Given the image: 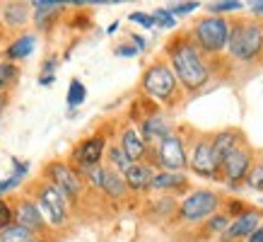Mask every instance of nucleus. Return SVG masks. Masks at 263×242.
I'll list each match as a JSON object with an SVG mask.
<instances>
[{
  "label": "nucleus",
  "instance_id": "f257e3e1",
  "mask_svg": "<svg viewBox=\"0 0 263 242\" xmlns=\"http://www.w3.org/2000/svg\"><path fill=\"white\" fill-rule=\"evenodd\" d=\"M169 58H172V68H174L176 80L181 82L183 88L198 90L208 82V68L200 58L198 48L189 44V41H176L174 46L169 48Z\"/></svg>",
  "mask_w": 263,
  "mask_h": 242
},
{
  "label": "nucleus",
  "instance_id": "f03ea898",
  "mask_svg": "<svg viewBox=\"0 0 263 242\" xmlns=\"http://www.w3.org/2000/svg\"><path fill=\"white\" fill-rule=\"evenodd\" d=\"M230 54L237 61H254L263 51V24L244 20L237 22L230 32Z\"/></svg>",
  "mask_w": 263,
  "mask_h": 242
},
{
  "label": "nucleus",
  "instance_id": "7ed1b4c3",
  "mask_svg": "<svg viewBox=\"0 0 263 242\" xmlns=\"http://www.w3.org/2000/svg\"><path fill=\"white\" fill-rule=\"evenodd\" d=\"M230 32H232V27L224 17L210 15L196 24V41L200 44L203 51L217 54V51H222L230 44Z\"/></svg>",
  "mask_w": 263,
  "mask_h": 242
},
{
  "label": "nucleus",
  "instance_id": "20e7f679",
  "mask_svg": "<svg viewBox=\"0 0 263 242\" xmlns=\"http://www.w3.org/2000/svg\"><path fill=\"white\" fill-rule=\"evenodd\" d=\"M143 88H145V92L152 95L155 99H169L176 88V75L169 71L164 63H157L145 71Z\"/></svg>",
  "mask_w": 263,
  "mask_h": 242
},
{
  "label": "nucleus",
  "instance_id": "39448f33",
  "mask_svg": "<svg viewBox=\"0 0 263 242\" xmlns=\"http://www.w3.org/2000/svg\"><path fill=\"white\" fill-rule=\"evenodd\" d=\"M217 203H220V199H217V194L208 192V189H200V192H193L189 194L186 199L181 201V218L183 220H200V218H208L213 211L217 209Z\"/></svg>",
  "mask_w": 263,
  "mask_h": 242
},
{
  "label": "nucleus",
  "instance_id": "423d86ee",
  "mask_svg": "<svg viewBox=\"0 0 263 242\" xmlns=\"http://www.w3.org/2000/svg\"><path fill=\"white\" fill-rule=\"evenodd\" d=\"M157 160L167 172H181L186 167V153H183V143L179 136H167L157 145Z\"/></svg>",
  "mask_w": 263,
  "mask_h": 242
},
{
  "label": "nucleus",
  "instance_id": "0eeeda50",
  "mask_svg": "<svg viewBox=\"0 0 263 242\" xmlns=\"http://www.w3.org/2000/svg\"><path fill=\"white\" fill-rule=\"evenodd\" d=\"M41 211L53 226L65 223V194L58 186L48 184L41 189Z\"/></svg>",
  "mask_w": 263,
  "mask_h": 242
},
{
  "label": "nucleus",
  "instance_id": "6e6552de",
  "mask_svg": "<svg viewBox=\"0 0 263 242\" xmlns=\"http://www.w3.org/2000/svg\"><path fill=\"white\" fill-rule=\"evenodd\" d=\"M48 177H51L53 186H58L65 196H78L80 194V177L68 165H63V162L48 165Z\"/></svg>",
  "mask_w": 263,
  "mask_h": 242
},
{
  "label": "nucleus",
  "instance_id": "1a4fd4ad",
  "mask_svg": "<svg viewBox=\"0 0 263 242\" xmlns=\"http://www.w3.org/2000/svg\"><path fill=\"white\" fill-rule=\"evenodd\" d=\"M191 167L196 175H200V177H213V175H215L217 165H215V158H213V143L200 141V143L193 148Z\"/></svg>",
  "mask_w": 263,
  "mask_h": 242
},
{
  "label": "nucleus",
  "instance_id": "9d476101",
  "mask_svg": "<svg viewBox=\"0 0 263 242\" xmlns=\"http://www.w3.org/2000/svg\"><path fill=\"white\" fill-rule=\"evenodd\" d=\"M261 228V216L256 211L241 213L239 218H234V223H230V228L224 230V240H237V237H249L251 233H256Z\"/></svg>",
  "mask_w": 263,
  "mask_h": 242
},
{
  "label": "nucleus",
  "instance_id": "9b49d317",
  "mask_svg": "<svg viewBox=\"0 0 263 242\" xmlns=\"http://www.w3.org/2000/svg\"><path fill=\"white\" fill-rule=\"evenodd\" d=\"M249 165H251V155L247 150L237 148L234 153L227 155V160L222 162V169L230 182H239V179L249 177Z\"/></svg>",
  "mask_w": 263,
  "mask_h": 242
},
{
  "label": "nucleus",
  "instance_id": "f8f14e48",
  "mask_svg": "<svg viewBox=\"0 0 263 242\" xmlns=\"http://www.w3.org/2000/svg\"><path fill=\"white\" fill-rule=\"evenodd\" d=\"M102 153H104V138H102V136L87 138V141H85V143L78 148V162H80L85 169L99 167Z\"/></svg>",
  "mask_w": 263,
  "mask_h": 242
},
{
  "label": "nucleus",
  "instance_id": "ddd939ff",
  "mask_svg": "<svg viewBox=\"0 0 263 242\" xmlns=\"http://www.w3.org/2000/svg\"><path fill=\"white\" fill-rule=\"evenodd\" d=\"M237 150V133L234 131H222L213 138V158H215L217 169L222 167V162L227 160V155Z\"/></svg>",
  "mask_w": 263,
  "mask_h": 242
},
{
  "label": "nucleus",
  "instance_id": "4468645a",
  "mask_svg": "<svg viewBox=\"0 0 263 242\" xmlns=\"http://www.w3.org/2000/svg\"><path fill=\"white\" fill-rule=\"evenodd\" d=\"M152 175L150 172V167L147 165H143V162H133L130 165V169H128L126 175H123V179H126V184L130 186V189H147V186L152 184Z\"/></svg>",
  "mask_w": 263,
  "mask_h": 242
},
{
  "label": "nucleus",
  "instance_id": "2eb2a0df",
  "mask_svg": "<svg viewBox=\"0 0 263 242\" xmlns=\"http://www.w3.org/2000/svg\"><path fill=\"white\" fill-rule=\"evenodd\" d=\"M121 148H123V153H126L133 162L140 160V158H143V153H145V138H143V133H138L136 129L123 131Z\"/></svg>",
  "mask_w": 263,
  "mask_h": 242
},
{
  "label": "nucleus",
  "instance_id": "dca6fc26",
  "mask_svg": "<svg viewBox=\"0 0 263 242\" xmlns=\"http://www.w3.org/2000/svg\"><path fill=\"white\" fill-rule=\"evenodd\" d=\"M169 133V126L167 121L162 119V116H150V119L143 124V138L145 141H164Z\"/></svg>",
  "mask_w": 263,
  "mask_h": 242
},
{
  "label": "nucleus",
  "instance_id": "f3484780",
  "mask_svg": "<svg viewBox=\"0 0 263 242\" xmlns=\"http://www.w3.org/2000/svg\"><path fill=\"white\" fill-rule=\"evenodd\" d=\"M17 223L24 228H29V230H34V228H41V213L39 209L34 206V203H22L20 209H17Z\"/></svg>",
  "mask_w": 263,
  "mask_h": 242
},
{
  "label": "nucleus",
  "instance_id": "a211bd4d",
  "mask_svg": "<svg viewBox=\"0 0 263 242\" xmlns=\"http://www.w3.org/2000/svg\"><path fill=\"white\" fill-rule=\"evenodd\" d=\"M183 175L181 172H160L152 177V189H176V186H183Z\"/></svg>",
  "mask_w": 263,
  "mask_h": 242
},
{
  "label": "nucleus",
  "instance_id": "6ab92c4d",
  "mask_svg": "<svg viewBox=\"0 0 263 242\" xmlns=\"http://www.w3.org/2000/svg\"><path fill=\"white\" fill-rule=\"evenodd\" d=\"M0 242H34V237L29 228L20 226V223H12L8 230L0 233Z\"/></svg>",
  "mask_w": 263,
  "mask_h": 242
},
{
  "label": "nucleus",
  "instance_id": "aec40b11",
  "mask_svg": "<svg viewBox=\"0 0 263 242\" xmlns=\"http://www.w3.org/2000/svg\"><path fill=\"white\" fill-rule=\"evenodd\" d=\"M126 179L121 177L119 172H109L106 169V179H104V192L109 194V196H114V199H119V196H123V192H126Z\"/></svg>",
  "mask_w": 263,
  "mask_h": 242
},
{
  "label": "nucleus",
  "instance_id": "412c9836",
  "mask_svg": "<svg viewBox=\"0 0 263 242\" xmlns=\"http://www.w3.org/2000/svg\"><path fill=\"white\" fill-rule=\"evenodd\" d=\"M32 51H34V37L32 34H24V37H20V39L8 48V56L10 58H27Z\"/></svg>",
  "mask_w": 263,
  "mask_h": 242
},
{
  "label": "nucleus",
  "instance_id": "4be33fe9",
  "mask_svg": "<svg viewBox=\"0 0 263 242\" xmlns=\"http://www.w3.org/2000/svg\"><path fill=\"white\" fill-rule=\"evenodd\" d=\"M27 20V5L22 3H10L8 8H5V22L10 27H20V24Z\"/></svg>",
  "mask_w": 263,
  "mask_h": 242
},
{
  "label": "nucleus",
  "instance_id": "5701e85b",
  "mask_svg": "<svg viewBox=\"0 0 263 242\" xmlns=\"http://www.w3.org/2000/svg\"><path fill=\"white\" fill-rule=\"evenodd\" d=\"M85 95H87V90L82 85L80 80H70V88H68V107H80L85 102Z\"/></svg>",
  "mask_w": 263,
  "mask_h": 242
},
{
  "label": "nucleus",
  "instance_id": "b1692460",
  "mask_svg": "<svg viewBox=\"0 0 263 242\" xmlns=\"http://www.w3.org/2000/svg\"><path fill=\"white\" fill-rule=\"evenodd\" d=\"M109 160H111L114 167L121 169L123 175H126L128 169H130V165H133V160L123 153V148H111V150H109Z\"/></svg>",
  "mask_w": 263,
  "mask_h": 242
},
{
  "label": "nucleus",
  "instance_id": "393cba45",
  "mask_svg": "<svg viewBox=\"0 0 263 242\" xmlns=\"http://www.w3.org/2000/svg\"><path fill=\"white\" fill-rule=\"evenodd\" d=\"M32 5L36 8V20H39V24H41V22H44V17H46L48 12L58 10L61 5H65V3H61V0H34Z\"/></svg>",
  "mask_w": 263,
  "mask_h": 242
},
{
  "label": "nucleus",
  "instance_id": "a878e982",
  "mask_svg": "<svg viewBox=\"0 0 263 242\" xmlns=\"http://www.w3.org/2000/svg\"><path fill=\"white\" fill-rule=\"evenodd\" d=\"M241 3L239 0H220V3H213V5H208V10L213 12V15L220 17V12H234V10H239Z\"/></svg>",
  "mask_w": 263,
  "mask_h": 242
},
{
  "label": "nucleus",
  "instance_id": "bb28decb",
  "mask_svg": "<svg viewBox=\"0 0 263 242\" xmlns=\"http://www.w3.org/2000/svg\"><path fill=\"white\" fill-rule=\"evenodd\" d=\"M152 17H155V24H160V27H167V29L176 24V17L172 15V12H169L167 8L155 10V12H152Z\"/></svg>",
  "mask_w": 263,
  "mask_h": 242
},
{
  "label": "nucleus",
  "instance_id": "cd10ccee",
  "mask_svg": "<svg viewBox=\"0 0 263 242\" xmlns=\"http://www.w3.org/2000/svg\"><path fill=\"white\" fill-rule=\"evenodd\" d=\"M17 68L12 63H0V88H8L10 82H15Z\"/></svg>",
  "mask_w": 263,
  "mask_h": 242
},
{
  "label": "nucleus",
  "instance_id": "c85d7f7f",
  "mask_svg": "<svg viewBox=\"0 0 263 242\" xmlns=\"http://www.w3.org/2000/svg\"><path fill=\"white\" fill-rule=\"evenodd\" d=\"M247 182H249V186H251V189H258V192H263V162H261V165H256V167L249 172Z\"/></svg>",
  "mask_w": 263,
  "mask_h": 242
},
{
  "label": "nucleus",
  "instance_id": "c756f323",
  "mask_svg": "<svg viewBox=\"0 0 263 242\" xmlns=\"http://www.w3.org/2000/svg\"><path fill=\"white\" fill-rule=\"evenodd\" d=\"M10 226H12V211H10V206L5 201H0V233L8 230Z\"/></svg>",
  "mask_w": 263,
  "mask_h": 242
},
{
  "label": "nucleus",
  "instance_id": "7c9ffc66",
  "mask_svg": "<svg viewBox=\"0 0 263 242\" xmlns=\"http://www.w3.org/2000/svg\"><path fill=\"white\" fill-rule=\"evenodd\" d=\"M198 8V3H176V5H172V8H167L172 15H189V12H193V10Z\"/></svg>",
  "mask_w": 263,
  "mask_h": 242
},
{
  "label": "nucleus",
  "instance_id": "2f4dec72",
  "mask_svg": "<svg viewBox=\"0 0 263 242\" xmlns=\"http://www.w3.org/2000/svg\"><path fill=\"white\" fill-rule=\"evenodd\" d=\"M87 175H89V179H92V184H95V186H102V189H104L106 169H104V167H92V169H87Z\"/></svg>",
  "mask_w": 263,
  "mask_h": 242
},
{
  "label": "nucleus",
  "instance_id": "473e14b6",
  "mask_svg": "<svg viewBox=\"0 0 263 242\" xmlns=\"http://www.w3.org/2000/svg\"><path fill=\"white\" fill-rule=\"evenodd\" d=\"M130 20L138 24H143V27H155V17L145 15V12H130Z\"/></svg>",
  "mask_w": 263,
  "mask_h": 242
},
{
  "label": "nucleus",
  "instance_id": "72a5a7b5",
  "mask_svg": "<svg viewBox=\"0 0 263 242\" xmlns=\"http://www.w3.org/2000/svg\"><path fill=\"white\" fill-rule=\"evenodd\" d=\"M210 228H213V230H227L230 223H227V218L224 216H215L213 220H210Z\"/></svg>",
  "mask_w": 263,
  "mask_h": 242
},
{
  "label": "nucleus",
  "instance_id": "f704fd0d",
  "mask_svg": "<svg viewBox=\"0 0 263 242\" xmlns=\"http://www.w3.org/2000/svg\"><path fill=\"white\" fill-rule=\"evenodd\" d=\"M249 242H263V228H258L256 233L249 235Z\"/></svg>",
  "mask_w": 263,
  "mask_h": 242
},
{
  "label": "nucleus",
  "instance_id": "c9c22d12",
  "mask_svg": "<svg viewBox=\"0 0 263 242\" xmlns=\"http://www.w3.org/2000/svg\"><path fill=\"white\" fill-rule=\"evenodd\" d=\"M136 51H138V48H128V46H123V48H116V54H119V56H133Z\"/></svg>",
  "mask_w": 263,
  "mask_h": 242
},
{
  "label": "nucleus",
  "instance_id": "e433bc0d",
  "mask_svg": "<svg viewBox=\"0 0 263 242\" xmlns=\"http://www.w3.org/2000/svg\"><path fill=\"white\" fill-rule=\"evenodd\" d=\"M251 10H254L256 15H263V0H261V3H254V5H251Z\"/></svg>",
  "mask_w": 263,
  "mask_h": 242
},
{
  "label": "nucleus",
  "instance_id": "4c0bfd02",
  "mask_svg": "<svg viewBox=\"0 0 263 242\" xmlns=\"http://www.w3.org/2000/svg\"><path fill=\"white\" fill-rule=\"evenodd\" d=\"M39 82L41 85H51V82H53V75H41Z\"/></svg>",
  "mask_w": 263,
  "mask_h": 242
},
{
  "label": "nucleus",
  "instance_id": "58836bf2",
  "mask_svg": "<svg viewBox=\"0 0 263 242\" xmlns=\"http://www.w3.org/2000/svg\"><path fill=\"white\" fill-rule=\"evenodd\" d=\"M133 41H136V48H145V39H143V37H138V34H136V37H133Z\"/></svg>",
  "mask_w": 263,
  "mask_h": 242
},
{
  "label": "nucleus",
  "instance_id": "ea45409f",
  "mask_svg": "<svg viewBox=\"0 0 263 242\" xmlns=\"http://www.w3.org/2000/svg\"><path fill=\"white\" fill-rule=\"evenodd\" d=\"M3 105H5V99H3V95H0V119H3Z\"/></svg>",
  "mask_w": 263,
  "mask_h": 242
}]
</instances>
